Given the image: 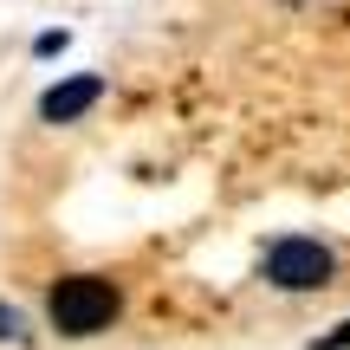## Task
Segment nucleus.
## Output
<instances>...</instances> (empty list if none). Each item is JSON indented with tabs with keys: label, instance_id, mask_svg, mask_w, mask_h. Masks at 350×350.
<instances>
[{
	"label": "nucleus",
	"instance_id": "7ed1b4c3",
	"mask_svg": "<svg viewBox=\"0 0 350 350\" xmlns=\"http://www.w3.org/2000/svg\"><path fill=\"white\" fill-rule=\"evenodd\" d=\"M98 98H104V78H72V85H52L46 98H39V117H46V124H72V117H85Z\"/></svg>",
	"mask_w": 350,
	"mask_h": 350
},
{
	"label": "nucleus",
	"instance_id": "39448f33",
	"mask_svg": "<svg viewBox=\"0 0 350 350\" xmlns=\"http://www.w3.org/2000/svg\"><path fill=\"white\" fill-rule=\"evenodd\" d=\"M0 338H20V312H7V305H0Z\"/></svg>",
	"mask_w": 350,
	"mask_h": 350
},
{
	"label": "nucleus",
	"instance_id": "20e7f679",
	"mask_svg": "<svg viewBox=\"0 0 350 350\" xmlns=\"http://www.w3.org/2000/svg\"><path fill=\"white\" fill-rule=\"evenodd\" d=\"M312 350H350V325H338V331H331V338H318Z\"/></svg>",
	"mask_w": 350,
	"mask_h": 350
},
{
	"label": "nucleus",
	"instance_id": "f257e3e1",
	"mask_svg": "<svg viewBox=\"0 0 350 350\" xmlns=\"http://www.w3.org/2000/svg\"><path fill=\"white\" fill-rule=\"evenodd\" d=\"M46 312H52V325H59L65 338H91V331H104L117 318V286L98 279V273H72V279L52 286Z\"/></svg>",
	"mask_w": 350,
	"mask_h": 350
},
{
	"label": "nucleus",
	"instance_id": "f03ea898",
	"mask_svg": "<svg viewBox=\"0 0 350 350\" xmlns=\"http://www.w3.org/2000/svg\"><path fill=\"white\" fill-rule=\"evenodd\" d=\"M266 279H273L279 292H312L331 279V253L318 247V240H279L273 260H266Z\"/></svg>",
	"mask_w": 350,
	"mask_h": 350
}]
</instances>
